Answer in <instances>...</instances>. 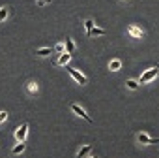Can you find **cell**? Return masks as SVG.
I'll return each instance as SVG.
<instances>
[{
	"instance_id": "1",
	"label": "cell",
	"mask_w": 159,
	"mask_h": 158,
	"mask_svg": "<svg viewBox=\"0 0 159 158\" xmlns=\"http://www.w3.org/2000/svg\"><path fill=\"white\" fill-rule=\"evenodd\" d=\"M157 73H159V68H157V66H155V68H150V70H146V72L140 75V81H139V85L150 83L152 79H155V77H157Z\"/></svg>"
},
{
	"instance_id": "2",
	"label": "cell",
	"mask_w": 159,
	"mask_h": 158,
	"mask_svg": "<svg viewBox=\"0 0 159 158\" xmlns=\"http://www.w3.org/2000/svg\"><path fill=\"white\" fill-rule=\"evenodd\" d=\"M66 70H67V72L71 73V77L75 79V81H77L79 85H86V83H88V79H86V77H84L83 73H79V72H77L75 68H71V66H67V64H66Z\"/></svg>"
},
{
	"instance_id": "3",
	"label": "cell",
	"mask_w": 159,
	"mask_h": 158,
	"mask_svg": "<svg viewBox=\"0 0 159 158\" xmlns=\"http://www.w3.org/2000/svg\"><path fill=\"white\" fill-rule=\"evenodd\" d=\"M137 139H139V143H140V145H157V143H159V137H157V139H152V137H150V136H146L144 132H142V134H139V136H137Z\"/></svg>"
},
{
	"instance_id": "4",
	"label": "cell",
	"mask_w": 159,
	"mask_h": 158,
	"mask_svg": "<svg viewBox=\"0 0 159 158\" xmlns=\"http://www.w3.org/2000/svg\"><path fill=\"white\" fill-rule=\"evenodd\" d=\"M71 111H73L75 115H79V117H81V119H84L86 122H92V119H90V117L86 115V111H84V109H83L81 106H77V104H73V106H71Z\"/></svg>"
},
{
	"instance_id": "5",
	"label": "cell",
	"mask_w": 159,
	"mask_h": 158,
	"mask_svg": "<svg viewBox=\"0 0 159 158\" xmlns=\"http://www.w3.org/2000/svg\"><path fill=\"white\" fill-rule=\"evenodd\" d=\"M26 132H28V122H25V124H21V126L17 128V132H15V137H17V141H25V137H26Z\"/></svg>"
},
{
	"instance_id": "6",
	"label": "cell",
	"mask_w": 159,
	"mask_h": 158,
	"mask_svg": "<svg viewBox=\"0 0 159 158\" xmlns=\"http://www.w3.org/2000/svg\"><path fill=\"white\" fill-rule=\"evenodd\" d=\"M69 58H71V53L64 51V53H60V58L56 60V64H58V66H66V64L69 62Z\"/></svg>"
},
{
	"instance_id": "7",
	"label": "cell",
	"mask_w": 159,
	"mask_h": 158,
	"mask_svg": "<svg viewBox=\"0 0 159 158\" xmlns=\"http://www.w3.org/2000/svg\"><path fill=\"white\" fill-rule=\"evenodd\" d=\"M127 32H129V34H131L133 38H139V40H140V38L144 36V32H142L140 28H137V27H133V25H131V27L127 28Z\"/></svg>"
},
{
	"instance_id": "8",
	"label": "cell",
	"mask_w": 159,
	"mask_h": 158,
	"mask_svg": "<svg viewBox=\"0 0 159 158\" xmlns=\"http://www.w3.org/2000/svg\"><path fill=\"white\" fill-rule=\"evenodd\" d=\"M105 34H107V30H105V28H96V27L88 32V36H105Z\"/></svg>"
},
{
	"instance_id": "9",
	"label": "cell",
	"mask_w": 159,
	"mask_h": 158,
	"mask_svg": "<svg viewBox=\"0 0 159 158\" xmlns=\"http://www.w3.org/2000/svg\"><path fill=\"white\" fill-rule=\"evenodd\" d=\"M52 53H54V51H52L51 47H45V49H38V51H36L38 57H49V55H52Z\"/></svg>"
},
{
	"instance_id": "10",
	"label": "cell",
	"mask_w": 159,
	"mask_h": 158,
	"mask_svg": "<svg viewBox=\"0 0 159 158\" xmlns=\"http://www.w3.org/2000/svg\"><path fill=\"white\" fill-rule=\"evenodd\" d=\"M90 151H92V147H90V145H84V147H83L81 151H79V154H77V158H84V156H86V154H88Z\"/></svg>"
},
{
	"instance_id": "11",
	"label": "cell",
	"mask_w": 159,
	"mask_h": 158,
	"mask_svg": "<svg viewBox=\"0 0 159 158\" xmlns=\"http://www.w3.org/2000/svg\"><path fill=\"white\" fill-rule=\"evenodd\" d=\"M26 91H28L30 94H36V92H38V83H34V81L26 83Z\"/></svg>"
},
{
	"instance_id": "12",
	"label": "cell",
	"mask_w": 159,
	"mask_h": 158,
	"mask_svg": "<svg viewBox=\"0 0 159 158\" xmlns=\"http://www.w3.org/2000/svg\"><path fill=\"white\" fill-rule=\"evenodd\" d=\"M125 85H127V89H131V91L139 89V81H135V79H129V81H125Z\"/></svg>"
},
{
	"instance_id": "13",
	"label": "cell",
	"mask_w": 159,
	"mask_h": 158,
	"mask_svg": "<svg viewBox=\"0 0 159 158\" xmlns=\"http://www.w3.org/2000/svg\"><path fill=\"white\" fill-rule=\"evenodd\" d=\"M66 49H67V53H73V51H75V43L71 42V38L66 40Z\"/></svg>"
},
{
	"instance_id": "14",
	"label": "cell",
	"mask_w": 159,
	"mask_h": 158,
	"mask_svg": "<svg viewBox=\"0 0 159 158\" xmlns=\"http://www.w3.org/2000/svg\"><path fill=\"white\" fill-rule=\"evenodd\" d=\"M120 68H122V62H120V60H118V58H116V60H112V62H111V70H112V72H118V70H120Z\"/></svg>"
},
{
	"instance_id": "15",
	"label": "cell",
	"mask_w": 159,
	"mask_h": 158,
	"mask_svg": "<svg viewBox=\"0 0 159 158\" xmlns=\"http://www.w3.org/2000/svg\"><path fill=\"white\" fill-rule=\"evenodd\" d=\"M25 147H26V145H25V141H19V145H17V147H13V154L23 152V151H25Z\"/></svg>"
},
{
	"instance_id": "16",
	"label": "cell",
	"mask_w": 159,
	"mask_h": 158,
	"mask_svg": "<svg viewBox=\"0 0 159 158\" xmlns=\"http://www.w3.org/2000/svg\"><path fill=\"white\" fill-rule=\"evenodd\" d=\"M84 27H86V34H88V32L94 28V21H92V19H86V21H84Z\"/></svg>"
},
{
	"instance_id": "17",
	"label": "cell",
	"mask_w": 159,
	"mask_h": 158,
	"mask_svg": "<svg viewBox=\"0 0 159 158\" xmlns=\"http://www.w3.org/2000/svg\"><path fill=\"white\" fill-rule=\"evenodd\" d=\"M6 15H8V8H0V23L6 19Z\"/></svg>"
},
{
	"instance_id": "18",
	"label": "cell",
	"mask_w": 159,
	"mask_h": 158,
	"mask_svg": "<svg viewBox=\"0 0 159 158\" xmlns=\"http://www.w3.org/2000/svg\"><path fill=\"white\" fill-rule=\"evenodd\" d=\"M52 51H54V53H64V45H62V43H58Z\"/></svg>"
},
{
	"instance_id": "19",
	"label": "cell",
	"mask_w": 159,
	"mask_h": 158,
	"mask_svg": "<svg viewBox=\"0 0 159 158\" xmlns=\"http://www.w3.org/2000/svg\"><path fill=\"white\" fill-rule=\"evenodd\" d=\"M6 119H8V113L6 111H0V122H4Z\"/></svg>"
},
{
	"instance_id": "20",
	"label": "cell",
	"mask_w": 159,
	"mask_h": 158,
	"mask_svg": "<svg viewBox=\"0 0 159 158\" xmlns=\"http://www.w3.org/2000/svg\"><path fill=\"white\" fill-rule=\"evenodd\" d=\"M38 2H39V4H45V0H38Z\"/></svg>"
},
{
	"instance_id": "21",
	"label": "cell",
	"mask_w": 159,
	"mask_h": 158,
	"mask_svg": "<svg viewBox=\"0 0 159 158\" xmlns=\"http://www.w3.org/2000/svg\"><path fill=\"white\" fill-rule=\"evenodd\" d=\"M122 2H129V0H122Z\"/></svg>"
},
{
	"instance_id": "22",
	"label": "cell",
	"mask_w": 159,
	"mask_h": 158,
	"mask_svg": "<svg viewBox=\"0 0 159 158\" xmlns=\"http://www.w3.org/2000/svg\"><path fill=\"white\" fill-rule=\"evenodd\" d=\"M92 158H96V156H92Z\"/></svg>"
}]
</instances>
